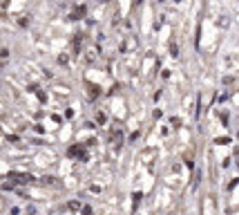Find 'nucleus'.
I'll return each instance as SVG.
<instances>
[{
  "label": "nucleus",
  "instance_id": "3",
  "mask_svg": "<svg viewBox=\"0 0 239 215\" xmlns=\"http://www.w3.org/2000/svg\"><path fill=\"white\" fill-rule=\"evenodd\" d=\"M78 153H81V148H78V146H74V148H69V155H71V157H74V155H78Z\"/></svg>",
  "mask_w": 239,
  "mask_h": 215
},
{
  "label": "nucleus",
  "instance_id": "1",
  "mask_svg": "<svg viewBox=\"0 0 239 215\" xmlns=\"http://www.w3.org/2000/svg\"><path fill=\"white\" fill-rule=\"evenodd\" d=\"M9 177H11V179H16V182H20V184H31V182H34V177H31V175H18V173H11Z\"/></svg>",
  "mask_w": 239,
  "mask_h": 215
},
{
  "label": "nucleus",
  "instance_id": "2",
  "mask_svg": "<svg viewBox=\"0 0 239 215\" xmlns=\"http://www.w3.org/2000/svg\"><path fill=\"white\" fill-rule=\"evenodd\" d=\"M67 208H69V211H81V202H69Z\"/></svg>",
  "mask_w": 239,
  "mask_h": 215
}]
</instances>
